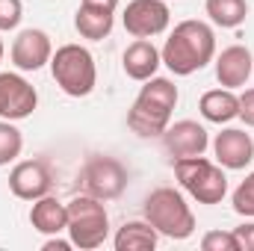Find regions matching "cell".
<instances>
[{"mask_svg": "<svg viewBox=\"0 0 254 251\" xmlns=\"http://www.w3.org/2000/svg\"><path fill=\"white\" fill-rule=\"evenodd\" d=\"M237 119H243L246 127H254V86L240 95V116Z\"/></svg>", "mask_w": 254, "mask_h": 251, "instance_id": "25", "label": "cell"}, {"mask_svg": "<svg viewBox=\"0 0 254 251\" xmlns=\"http://www.w3.org/2000/svg\"><path fill=\"white\" fill-rule=\"evenodd\" d=\"M198 110L207 122L213 125H228L240 116V95H234V89H210L201 95L198 101Z\"/></svg>", "mask_w": 254, "mask_h": 251, "instance_id": "17", "label": "cell"}, {"mask_svg": "<svg viewBox=\"0 0 254 251\" xmlns=\"http://www.w3.org/2000/svg\"><path fill=\"white\" fill-rule=\"evenodd\" d=\"M204 251H240V240L234 231H207L201 237Z\"/></svg>", "mask_w": 254, "mask_h": 251, "instance_id": "23", "label": "cell"}, {"mask_svg": "<svg viewBox=\"0 0 254 251\" xmlns=\"http://www.w3.org/2000/svg\"><path fill=\"white\" fill-rule=\"evenodd\" d=\"M51 74L68 98H86L98 86L95 57L83 45H63L51 57Z\"/></svg>", "mask_w": 254, "mask_h": 251, "instance_id": "5", "label": "cell"}, {"mask_svg": "<svg viewBox=\"0 0 254 251\" xmlns=\"http://www.w3.org/2000/svg\"><path fill=\"white\" fill-rule=\"evenodd\" d=\"M231 204H234V213H240L246 219H254V172L246 175V181L234 189Z\"/></svg>", "mask_w": 254, "mask_h": 251, "instance_id": "22", "label": "cell"}, {"mask_svg": "<svg viewBox=\"0 0 254 251\" xmlns=\"http://www.w3.org/2000/svg\"><path fill=\"white\" fill-rule=\"evenodd\" d=\"M42 249L45 251H68V249H74V243L71 240H60V234H54V237H48L42 243Z\"/></svg>", "mask_w": 254, "mask_h": 251, "instance_id": "27", "label": "cell"}, {"mask_svg": "<svg viewBox=\"0 0 254 251\" xmlns=\"http://www.w3.org/2000/svg\"><path fill=\"white\" fill-rule=\"evenodd\" d=\"M160 243L157 228L145 219V222H125L113 240L116 251H154Z\"/></svg>", "mask_w": 254, "mask_h": 251, "instance_id": "19", "label": "cell"}, {"mask_svg": "<svg viewBox=\"0 0 254 251\" xmlns=\"http://www.w3.org/2000/svg\"><path fill=\"white\" fill-rule=\"evenodd\" d=\"M178 86L169 80V77H151L145 80V86L139 89L130 113H127V127L136 133V136H145V139H154V136H163L166 127L172 125V110L178 107Z\"/></svg>", "mask_w": 254, "mask_h": 251, "instance_id": "2", "label": "cell"}, {"mask_svg": "<svg viewBox=\"0 0 254 251\" xmlns=\"http://www.w3.org/2000/svg\"><path fill=\"white\" fill-rule=\"evenodd\" d=\"M163 65L178 74V77H190L195 71H201L204 65L216 60V33L210 24L187 18L181 24H175V30L169 33L163 51Z\"/></svg>", "mask_w": 254, "mask_h": 251, "instance_id": "1", "label": "cell"}, {"mask_svg": "<svg viewBox=\"0 0 254 251\" xmlns=\"http://www.w3.org/2000/svg\"><path fill=\"white\" fill-rule=\"evenodd\" d=\"M65 234L74 243V249H101L110 237V216H107L104 201L86 192L74 195L68 201V231Z\"/></svg>", "mask_w": 254, "mask_h": 251, "instance_id": "4", "label": "cell"}, {"mask_svg": "<svg viewBox=\"0 0 254 251\" xmlns=\"http://www.w3.org/2000/svg\"><path fill=\"white\" fill-rule=\"evenodd\" d=\"M12 63L18 71H39L45 65H51V57H54V45H51V36L45 30H21L12 42V51H9Z\"/></svg>", "mask_w": 254, "mask_h": 251, "instance_id": "10", "label": "cell"}, {"mask_svg": "<svg viewBox=\"0 0 254 251\" xmlns=\"http://www.w3.org/2000/svg\"><path fill=\"white\" fill-rule=\"evenodd\" d=\"M30 225H33V231H39L45 237L63 234V231H68V204L54 198L51 192L36 198L30 207Z\"/></svg>", "mask_w": 254, "mask_h": 251, "instance_id": "16", "label": "cell"}, {"mask_svg": "<svg viewBox=\"0 0 254 251\" xmlns=\"http://www.w3.org/2000/svg\"><path fill=\"white\" fill-rule=\"evenodd\" d=\"M145 219L157 228L160 237L169 240H190L195 234V213L190 210L187 198L172 187L154 189L145 198Z\"/></svg>", "mask_w": 254, "mask_h": 251, "instance_id": "3", "label": "cell"}, {"mask_svg": "<svg viewBox=\"0 0 254 251\" xmlns=\"http://www.w3.org/2000/svg\"><path fill=\"white\" fill-rule=\"evenodd\" d=\"M80 187L86 195L113 201L127 187V169L116 157H89L86 166L80 169Z\"/></svg>", "mask_w": 254, "mask_h": 251, "instance_id": "7", "label": "cell"}, {"mask_svg": "<svg viewBox=\"0 0 254 251\" xmlns=\"http://www.w3.org/2000/svg\"><path fill=\"white\" fill-rule=\"evenodd\" d=\"M83 6H95V9H107V12H116L119 9V0H80Z\"/></svg>", "mask_w": 254, "mask_h": 251, "instance_id": "28", "label": "cell"}, {"mask_svg": "<svg viewBox=\"0 0 254 251\" xmlns=\"http://www.w3.org/2000/svg\"><path fill=\"white\" fill-rule=\"evenodd\" d=\"M24 18V3L21 0H0V33L18 30Z\"/></svg>", "mask_w": 254, "mask_h": 251, "instance_id": "24", "label": "cell"}, {"mask_svg": "<svg viewBox=\"0 0 254 251\" xmlns=\"http://www.w3.org/2000/svg\"><path fill=\"white\" fill-rule=\"evenodd\" d=\"M237 240H240V251H254V222H246L240 228H234Z\"/></svg>", "mask_w": 254, "mask_h": 251, "instance_id": "26", "label": "cell"}, {"mask_svg": "<svg viewBox=\"0 0 254 251\" xmlns=\"http://www.w3.org/2000/svg\"><path fill=\"white\" fill-rule=\"evenodd\" d=\"M204 12L222 30H234L249 18V0H204Z\"/></svg>", "mask_w": 254, "mask_h": 251, "instance_id": "20", "label": "cell"}, {"mask_svg": "<svg viewBox=\"0 0 254 251\" xmlns=\"http://www.w3.org/2000/svg\"><path fill=\"white\" fill-rule=\"evenodd\" d=\"M113 24H116V12H107V9H95V6H77V15H74V30L89 39V42H101L113 33Z\"/></svg>", "mask_w": 254, "mask_h": 251, "instance_id": "18", "label": "cell"}, {"mask_svg": "<svg viewBox=\"0 0 254 251\" xmlns=\"http://www.w3.org/2000/svg\"><path fill=\"white\" fill-rule=\"evenodd\" d=\"M39 107V92L15 71L0 74V119L6 122H21L30 119Z\"/></svg>", "mask_w": 254, "mask_h": 251, "instance_id": "9", "label": "cell"}, {"mask_svg": "<svg viewBox=\"0 0 254 251\" xmlns=\"http://www.w3.org/2000/svg\"><path fill=\"white\" fill-rule=\"evenodd\" d=\"M254 71V57L249 48L243 45H231L225 48L219 57H216V80L225 86V89H240L249 83Z\"/></svg>", "mask_w": 254, "mask_h": 251, "instance_id": "14", "label": "cell"}, {"mask_svg": "<svg viewBox=\"0 0 254 251\" xmlns=\"http://www.w3.org/2000/svg\"><path fill=\"white\" fill-rule=\"evenodd\" d=\"M24 151V133L15 127V122L0 119V166H9Z\"/></svg>", "mask_w": 254, "mask_h": 251, "instance_id": "21", "label": "cell"}, {"mask_svg": "<svg viewBox=\"0 0 254 251\" xmlns=\"http://www.w3.org/2000/svg\"><path fill=\"white\" fill-rule=\"evenodd\" d=\"M122 24L133 39H154L169 30L172 9L166 0H130L122 15Z\"/></svg>", "mask_w": 254, "mask_h": 251, "instance_id": "8", "label": "cell"}, {"mask_svg": "<svg viewBox=\"0 0 254 251\" xmlns=\"http://www.w3.org/2000/svg\"><path fill=\"white\" fill-rule=\"evenodd\" d=\"M213 154H216V163H219L222 169H231V172L246 169L254 160L252 133H246V130H240V127H228V130L216 133V139H213Z\"/></svg>", "mask_w": 254, "mask_h": 251, "instance_id": "12", "label": "cell"}, {"mask_svg": "<svg viewBox=\"0 0 254 251\" xmlns=\"http://www.w3.org/2000/svg\"><path fill=\"white\" fill-rule=\"evenodd\" d=\"M3 54H6V48H3V39H0V63H3Z\"/></svg>", "mask_w": 254, "mask_h": 251, "instance_id": "29", "label": "cell"}, {"mask_svg": "<svg viewBox=\"0 0 254 251\" xmlns=\"http://www.w3.org/2000/svg\"><path fill=\"white\" fill-rule=\"evenodd\" d=\"M160 65H163V57H160V51L151 39H136L133 45H127L125 57H122L125 74L130 80H139V83L151 80Z\"/></svg>", "mask_w": 254, "mask_h": 251, "instance_id": "15", "label": "cell"}, {"mask_svg": "<svg viewBox=\"0 0 254 251\" xmlns=\"http://www.w3.org/2000/svg\"><path fill=\"white\" fill-rule=\"evenodd\" d=\"M175 178L190 192L198 204H219L228 195V178L219 163H210L201 157H184L175 160Z\"/></svg>", "mask_w": 254, "mask_h": 251, "instance_id": "6", "label": "cell"}, {"mask_svg": "<svg viewBox=\"0 0 254 251\" xmlns=\"http://www.w3.org/2000/svg\"><path fill=\"white\" fill-rule=\"evenodd\" d=\"M51 172L42 160H24V163H15L12 172H9V189L15 198L21 201H36L42 195L51 192Z\"/></svg>", "mask_w": 254, "mask_h": 251, "instance_id": "13", "label": "cell"}, {"mask_svg": "<svg viewBox=\"0 0 254 251\" xmlns=\"http://www.w3.org/2000/svg\"><path fill=\"white\" fill-rule=\"evenodd\" d=\"M163 148H166V154H169L172 160L201 157V154L210 148V136H207L204 125L184 119V122H175V125L166 127V133H163Z\"/></svg>", "mask_w": 254, "mask_h": 251, "instance_id": "11", "label": "cell"}]
</instances>
